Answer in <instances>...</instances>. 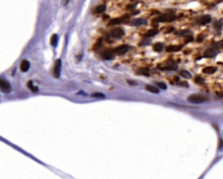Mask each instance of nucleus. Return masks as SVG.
Listing matches in <instances>:
<instances>
[{
    "label": "nucleus",
    "instance_id": "obj_1",
    "mask_svg": "<svg viewBox=\"0 0 223 179\" xmlns=\"http://www.w3.org/2000/svg\"><path fill=\"white\" fill-rule=\"evenodd\" d=\"M187 99L189 102L193 103H202L208 101V98L206 96L199 95V94H193L188 96Z\"/></svg>",
    "mask_w": 223,
    "mask_h": 179
},
{
    "label": "nucleus",
    "instance_id": "obj_2",
    "mask_svg": "<svg viewBox=\"0 0 223 179\" xmlns=\"http://www.w3.org/2000/svg\"><path fill=\"white\" fill-rule=\"evenodd\" d=\"M175 19V16L170 15V14H165L160 16L158 19H156V21L158 22H171Z\"/></svg>",
    "mask_w": 223,
    "mask_h": 179
},
{
    "label": "nucleus",
    "instance_id": "obj_3",
    "mask_svg": "<svg viewBox=\"0 0 223 179\" xmlns=\"http://www.w3.org/2000/svg\"><path fill=\"white\" fill-rule=\"evenodd\" d=\"M0 87H1V90L3 91H5V92H9L11 90V84H10V83L6 80L3 79V78L0 81Z\"/></svg>",
    "mask_w": 223,
    "mask_h": 179
},
{
    "label": "nucleus",
    "instance_id": "obj_4",
    "mask_svg": "<svg viewBox=\"0 0 223 179\" xmlns=\"http://www.w3.org/2000/svg\"><path fill=\"white\" fill-rule=\"evenodd\" d=\"M128 49H129L128 45H120V46H118L114 50V52L118 54V55H122V54H124V53H125L126 51H128Z\"/></svg>",
    "mask_w": 223,
    "mask_h": 179
},
{
    "label": "nucleus",
    "instance_id": "obj_5",
    "mask_svg": "<svg viewBox=\"0 0 223 179\" xmlns=\"http://www.w3.org/2000/svg\"><path fill=\"white\" fill-rule=\"evenodd\" d=\"M60 72H61V60L58 59L55 63V68H54V73L56 77H60Z\"/></svg>",
    "mask_w": 223,
    "mask_h": 179
},
{
    "label": "nucleus",
    "instance_id": "obj_6",
    "mask_svg": "<svg viewBox=\"0 0 223 179\" xmlns=\"http://www.w3.org/2000/svg\"><path fill=\"white\" fill-rule=\"evenodd\" d=\"M111 35L113 38H121L124 35V31L120 28H117L112 31Z\"/></svg>",
    "mask_w": 223,
    "mask_h": 179
},
{
    "label": "nucleus",
    "instance_id": "obj_7",
    "mask_svg": "<svg viewBox=\"0 0 223 179\" xmlns=\"http://www.w3.org/2000/svg\"><path fill=\"white\" fill-rule=\"evenodd\" d=\"M211 22V17L209 15H205V16H202L199 19H198V23L201 24V25H207Z\"/></svg>",
    "mask_w": 223,
    "mask_h": 179
},
{
    "label": "nucleus",
    "instance_id": "obj_8",
    "mask_svg": "<svg viewBox=\"0 0 223 179\" xmlns=\"http://www.w3.org/2000/svg\"><path fill=\"white\" fill-rule=\"evenodd\" d=\"M30 69V63L29 61L27 60H23L20 64V70H22L23 72H26L27 70Z\"/></svg>",
    "mask_w": 223,
    "mask_h": 179
},
{
    "label": "nucleus",
    "instance_id": "obj_9",
    "mask_svg": "<svg viewBox=\"0 0 223 179\" xmlns=\"http://www.w3.org/2000/svg\"><path fill=\"white\" fill-rule=\"evenodd\" d=\"M146 23H147V21L144 19H133L132 21V25H146Z\"/></svg>",
    "mask_w": 223,
    "mask_h": 179
},
{
    "label": "nucleus",
    "instance_id": "obj_10",
    "mask_svg": "<svg viewBox=\"0 0 223 179\" xmlns=\"http://www.w3.org/2000/svg\"><path fill=\"white\" fill-rule=\"evenodd\" d=\"M217 51L215 49H208L204 52V56L206 58H213L214 56H216Z\"/></svg>",
    "mask_w": 223,
    "mask_h": 179
},
{
    "label": "nucleus",
    "instance_id": "obj_11",
    "mask_svg": "<svg viewBox=\"0 0 223 179\" xmlns=\"http://www.w3.org/2000/svg\"><path fill=\"white\" fill-rule=\"evenodd\" d=\"M159 68H160L161 70H174L177 69V64H166V66L164 67H159Z\"/></svg>",
    "mask_w": 223,
    "mask_h": 179
},
{
    "label": "nucleus",
    "instance_id": "obj_12",
    "mask_svg": "<svg viewBox=\"0 0 223 179\" xmlns=\"http://www.w3.org/2000/svg\"><path fill=\"white\" fill-rule=\"evenodd\" d=\"M146 89L148 91H150L152 93H155V94H158L160 92V90L158 89L157 87L153 86V85H150V84H147L146 85Z\"/></svg>",
    "mask_w": 223,
    "mask_h": 179
},
{
    "label": "nucleus",
    "instance_id": "obj_13",
    "mask_svg": "<svg viewBox=\"0 0 223 179\" xmlns=\"http://www.w3.org/2000/svg\"><path fill=\"white\" fill-rule=\"evenodd\" d=\"M216 68L215 67H213V66H208L206 68L203 69V72L206 74H213L216 71Z\"/></svg>",
    "mask_w": 223,
    "mask_h": 179
},
{
    "label": "nucleus",
    "instance_id": "obj_14",
    "mask_svg": "<svg viewBox=\"0 0 223 179\" xmlns=\"http://www.w3.org/2000/svg\"><path fill=\"white\" fill-rule=\"evenodd\" d=\"M182 46L181 45H170L168 47H166V51H179L181 50Z\"/></svg>",
    "mask_w": 223,
    "mask_h": 179
},
{
    "label": "nucleus",
    "instance_id": "obj_15",
    "mask_svg": "<svg viewBox=\"0 0 223 179\" xmlns=\"http://www.w3.org/2000/svg\"><path fill=\"white\" fill-rule=\"evenodd\" d=\"M157 33H158L157 30L153 29V30H150V31H148V32H146V35H145V37H146V38H151V37L155 36Z\"/></svg>",
    "mask_w": 223,
    "mask_h": 179
},
{
    "label": "nucleus",
    "instance_id": "obj_16",
    "mask_svg": "<svg viewBox=\"0 0 223 179\" xmlns=\"http://www.w3.org/2000/svg\"><path fill=\"white\" fill-rule=\"evenodd\" d=\"M27 86H28V88L31 90L33 92H38V91H39V89H38V88H37V87H36V86L33 84L32 81L28 82V83H27Z\"/></svg>",
    "mask_w": 223,
    "mask_h": 179
},
{
    "label": "nucleus",
    "instance_id": "obj_17",
    "mask_svg": "<svg viewBox=\"0 0 223 179\" xmlns=\"http://www.w3.org/2000/svg\"><path fill=\"white\" fill-rule=\"evenodd\" d=\"M58 41H59V38H58V35H56V34H54L53 35V37H52V39H51V44L53 46H57V44H58Z\"/></svg>",
    "mask_w": 223,
    "mask_h": 179
},
{
    "label": "nucleus",
    "instance_id": "obj_18",
    "mask_svg": "<svg viewBox=\"0 0 223 179\" xmlns=\"http://www.w3.org/2000/svg\"><path fill=\"white\" fill-rule=\"evenodd\" d=\"M180 75L181 76V77H185V78H190L192 76H191V74L188 72V71H187V70H180Z\"/></svg>",
    "mask_w": 223,
    "mask_h": 179
},
{
    "label": "nucleus",
    "instance_id": "obj_19",
    "mask_svg": "<svg viewBox=\"0 0 223 179\" xmlns=\"http://www.w3.org/2000/svg\"><path fill=\"white\" fill-rule=\"evenodd\" d=\"M162 48H163V45L162 44H160V43H156V44H154L153 45V50L155 51H161L162 50Z\"/></svg>",
    "mask_w": 223,
    "mask_h": 179
},
{
    "label": "nucleus",
    "instance_id": "obj_20",
    "mask_svg": "<svg viewBox=\"0 0 223 179\" xmlns=\"http://www.w3.org/2000/svg\"><path fill=\"white\" fill-rule=\"evenodd\" d=\"M105 11V5H101L98 6L95 9V12L96 13H102Z\"/></svg>",
    "mask_w": 223,
    "mask_h": 179
},
{
    "label": "nucleus",
    "instance_id": "obj_21",
    "mask_svg": "<svg viewBox=\"0 0 223 179\" xmlns=\"http://www.w3.org/2000/svg\"><path fill=\"white\" fill-rule=\"evenodd\" d=\"M103 57H104V58H105V59H112V58H114L113 54L112 53L111 51H105V53L103 54Z\"/></svg>",
    "mask_w": 223,
    "mask_h": 179
},
{
    "label": "nucleus",
    "instance_id": "obj_22",
    "mask_svg": "<svg viewBox=\"0 0 223 179\" xmlns=\"http://www.w3.org/2000/svg\"><path fill=\"white\" fill-rule=\"evenodd\" d=\"M92 97H96V98H105V96L104 94L100 93V92H96V93H93L92 95Z\"/></svg>",
    "mask_w": 223,
    "mask_h": 179
},
{
    "label": "nucleus",
    "instance_id": "obj_23",
    "mask_svg": "<svg viewBox=\"0 0 223 179\" xmlns=\"http://www.w3.org/2000/svg\"><path fill=\"white\" fill-rule=\"evenodd\" d=\"M124 19H112L111 20V22H110V25H116V24H119V23H121L122 21H123Z\"/></svg>",
    "mask_w": 223,
    "mask_h": 179
},
{
    "label": "nucleus",
    "instance_id": "obj_24",
    "mask_svg": "<svg viewBox=\"0 0 223 179\" xmlns=\"http://www.w3.org/2000/svg\"><path fill=\"white\" fill-rule=\"evenodd\" d=\"M194 82L198 84H201V83H204V79L201 77H196L194 78Z\"/></svg>",
    "mask_w": 223,
    "mask_h": 179
},
{
    "label": "nucleus",
    "instance_id": "obj_25",
    "mask_svg": "<svg viewBox=\"0 0 223 179\" xmlns=\"http://www.w3.org/2000/svg\"><path fill=\"white\" fill-rule=\"evenodd\" d=\"M157 85H158V87H159V88H160V89H162V90L166 89V85L164 83H160V82H159V83H157Z\"/></svg>",
    "mask_w": 223,
    "mask_h": 179
},
{
    "label": "nucleus",
    "instance_id": "obj_26",
    "mask_svg": "<svg viewBox=\"0 0 223 179\" xmlns=\"http://www.w3.org/2000/svg\"><path fill=\"white\" fill-rule=\"evenodd\" d=\"M141 73H142V74H144L145 76H148V75H149V71H148L147 69H144L143 71H141Z\"/></svg>",
    "mask_w": 223,
    "mask_h": 179
},
{
    "label": "nucleus",
    "instance_id": "obj_27",
    "mask_svg": "<svg viewBox=\"0 0 223 179\" xmlns=\"http://www.w3.org/2000/svg\"><path fill=\"white\" fill-rule=\"evenodd\" d=\"M128 83H131V84H136V83H135V82H133V81L132 82V81H129V80H128Z\"/></svg>",
    "mask_w": 223,
    "mask_h": 179
}]
</instances>
